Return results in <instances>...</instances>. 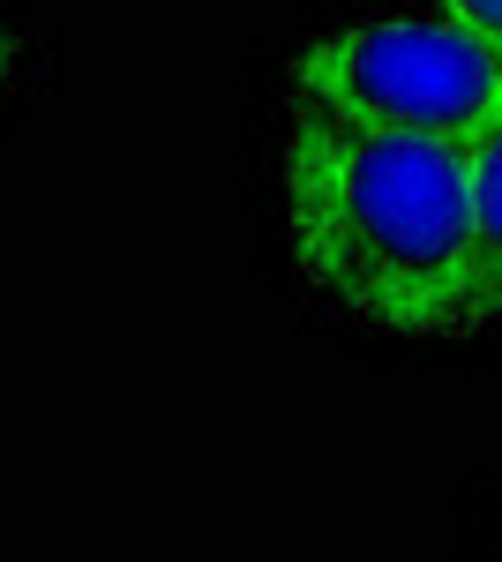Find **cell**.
Instances as JSON below:
<instances>
[{"instance_id":"1","label":"cell","mask_w":502,"mask_h":562,"mask_svg":"<svg viewBox=\"0 0 502 562\" xmlns=\"http://www.w3.org/2000/svg\"><path fill=\"white\" fill-rule=\"evenodd\" d=\"M286 225L300 270L390 338L480 330L465 143L293 113Z\"/></svg>"},{"instance_id":"2","label":"cell","mask_w":502,"mask_h":562,"mask_svg":"<svg viewBox=\"0 0 502 562\" xmlns=\"http://www.w3.org/2000/svg\"><path fill=\"white\" fill-rule=\"evenodd\" d=\"M308 113L368 121V128L472 143L502 113V60H488L443 15H360L293 53Z\"/></svg>"},{"instance_id":"3","label":"cell","mask_w":502,"mask_h":562,"mask_svg":"<svg viewBox=\"0 0 502 562\" xmlns=\"http://www.w3.org/2000/svg\"><path fill=\"white\" fill-rule=\"evenodd\" d=\"M465 195H472V307L488 330L502 323V113L465 143Z\"/></svg>"},{"instance_id":"4","label":"cell","mask_w":502,"mask_h":562,"mask_svg":"<svg viewBox=\"0 0 502 562\" xmlns=\"http://www.w3.org/2000/svg\"><path fill=\"white\" fill-rule=\"evenodd\" d=\"M435 15H443V23H458L488 60H502V0H435Z\"/></svg>"},{"instance_id":"5","label":"cell","mask_w":502,"mask_h":562,"mask_svg":"<svg viewBox=\"0 0 502 562\" xmlns=\"http://www.w3.org/2000/svg\"><path fill=\"white\" fill-rule=\"evenodd\" d=\"M15 68H23V45H15V31L0 23V98L15 90Z\"/></svg>"}]
</instances>
